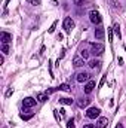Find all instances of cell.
Segmentation results:
<instances>
[{"label": "cell", "mask_w": 126, "mask_h": 128, "mask_svg": "<svg viewBox=\"0 0 126 128\" xmlns=\"http://www.w3.org/2000/svg\"><path fill=\"white\" fill-rule=\"evenodd\" d=\"M64 28H65L67 33H70L73 28H74V21H73L70 16H67V18L64 20Z\"/></svg>", "instance_id": "cell-5"}, {"label": "cell", "mask_w": 126, "mask_h": 128, "mask_svg": "<svg viewBox=\"0 0 126 128\" xmlns=\"http://www.w3.org/2000/svg\"><path fill=\"white\" fill-rule=\"evenodd\" d=\"M94 88H95V82L94 80H89L86 84V86H85V94H91L94 91Z\"/></svg>", "instance_id": "cell-9"}, {"label": "cell", "mask_w": 126, "mask_h": 128, "mask_svg": "<svg viewBox=\"0 0 126 128\" xmlns=\"http://www.w3.org/2000/svg\"><path fill=\"white\" fill-rule=\"evenodd\" d=\"M67 128H76V127H74V121H73V119H70V121H68Z\"/></svg>", "instance_id": "cell-21"}, {"label": "cell", "mask_w": 126, "mask_h": 128, "mask_svg": "<svg viewBox=\"0 0 126 128\" xmlns=\"http://www.w3.org/2000/svg\"><path fill=\"white\" fill-rule=\"evenodd\" d=\"M58 88H60L61 91H70V90H71V86H70L68 84H63V85H60Z\"/></svg>", "instance_id": "cell-17"}, {"label": "cell", "mask_w": 126, "mask_h": 128, "mask_svg": "<svg viewBox=\"0 0 126 128\" xmlns=\"http://www.w3.org/2000/svg\"><path fill=\"white\" fill-rule=\"evenodd\" d=\"M91 48H92V54L96 55V57L102 55V52H104V49H105V46H104L102 43H98V42L92 43V45H91Z\"/></svg>", "instance_id": "cell-2"}, {"label": "cell", "mask_w": 126, "mask_h": 128, "mask_svg": "<svg viewBox=\"0 0 126 128\" xmlns=\"http://www.w3.org/2000/svg\"><path fill=\"white\" fill-rule=\"evenodd\" d=\"M80 57H82L83 60H86V58L89 57V51H88V49H82V51H80Z\"/></svg>", "instance_id": "cell-16"}, {"label": "cell", "mask_w": 126, "mask_h": 128, "mask_svg": "<svg viewBox=\"0 0 126 128\" xmlns=\"http://www.w3.org/2000/svg\"><path fill=\"white\" fill-rule=\"evenodd\" d=\"M83 128H96L94 124H86V125H83Z\"/></svg>", "instance_id": "cell-24"}, {"label": "cell", "mask_w": 126, "mask_h": 128, "mask_svg": "<svg viewBox=\"0 0 126 128\" xmlns=\"http://www.w3.org/2000/svg\"><path fill=\"white\" fill-rule=\"evenodd\" d=\"M73 66H74V67H82V66H85V60H83L82 57H76V58L73 60Z\"/></svg>", "instance_id": "cell-10"}, {"label": "cell", "mask_w": 126, "mask_h": 128, "mask_svg": "<svg viewBox=\"0 0 126 128\" xmlns=\"http://www.w3.org/2000/svg\"><path fill=\"white\" fill-rule=\"evenodd\" d=\"M108 39H110V42H111V39H113V33H111V28H108Z\"/></svg>", "instance_id": "cell-25"}, {"label": "cell", "mask_w": 126, "mask_h": 128, "mask_svg": "<svg viewBox=\"0 0 126 128\" xmlns=\"http://www.w3.org/2000/svg\"><path fill=\"white\" fill-rule=\"evenodd\" d=\"M89 103H91V100H89V98H80L77 104H79V107H80V109H83V107H88V104H89Z\"/></svg>", "instance_id": "cell-14"}, {"label": "cell", "mask_w": 126, "mask_h": 128, "mask_svg": "<svg viewBox=\"0 0 126 128\" xmlns=\"http://www.w3.org/2000/svg\"><path fill=\"white\" fill-rule=\"evenodd\" d=\"M1 52L3 54H9V45H3L1 46Z\"/></svg>", "instance_id": "cell-20"}, {"label": "cell", "mask_w": 126, "mask_h": 128, "mask_svg": "<svg viewBox=\"0 0 126 128\" xmlns=\"http://www.w3.org/2000/svg\"><path fill=\"white\" fill-rule=\"evenodd\" d=\"M19 116H21V119H24V121H28V119H31L34 115H33V113H30V115H24V113H21Z\"/></svg>", "instance_id": "cell-18"}, {"label": "cell", "mask_w": 126, "mask_h": 128, "mask_svg": "<svg viewBox=\"0 0 126 128\" xmlns=\"http://www.w3.org/2000/svg\"><path fill=\"white\" fill-rule=\"evenodd\" d=\"M114 32H116V34H117V36L120 37V30H119V26H117V24L114 26Z\"/></svg>", "instance_id": "cell-23"}, {"label": "cell", "mask_w": 126, "mask_h": 128, "mask_svg": "<svg viewBox=\"0 0 126 128\" xmlns=\"http://www.w3.org/2000/svg\"><path fill=\"white\" fill-rule=\"evenodd\" d=\"M76 79H77V82H80V84H83V82H89L91 74H89L88 72H80V73H77Z\"/></svg>", "instance_id": "cell-4"}, {"label": "cell", "mask_w": 126, "mask_h": 128, "mask_svg": "<svg viewBox=\"0 0 126 128\" xmlns=\"http://www.w3.org/2000/svg\"><path fill=\"white\" fill-rule=\"evenodd\" d=\"M27 3H30L33 6H39V4L42 3V0H27Z\"/></svg>", "instance_id": "cell-19"}, {"label": "cell", "mask_w": 126, "mask_h": 128, "mask_svg": "<svg viewBox=\"0 0 126 128\" xmlns=\"http://www.w3.org/2000/svg\"><path fill=\"white\" fill-rule=\"evenodd\" d=\"M91 68H96V70H99L101 68V61L99 60H92V61H89V64H88Z\"/></svg>", "instance_id": "cell-13"}, {"label": "cell", "mask_w": 126, "mask_h": 128, "mask_svg": "<svg viewBox=\"0 0 126 128\" xmlns=\"http://www.w3.org/2000/svg\"><path fill=\"white\" fill-rule=\"evenodd\" d=\"M116 128H125V127H123L122 124H117V125H116Z\"/></svg>", "instance_id": "cell-26"}, {"label": "cell", "mask_w": 126, "mask_h": 128, "mask_svg": "<svg viewBox=\"0 0 126 128\" xmlns=\"http://www.w3.org/2000/svg\"><path fill=\"white\" fill-rule=\"evenodd\" d=\"M104 36H105V30H104L102 27H99V28H95V39H98V40H102V39H104Z\"/></svg>", "instance_id": "cell-8"}, {"label": "cell", "mask_w": 126, "mask_h": 128, "mask_svg": "<svg viewBox=\"0 0 126 128\" xmlns=\"http://www.w3.org/2000/svg\"><path fill=\"white\" fill-rule=\"evenodd\" d=\"M89 20H91V22L95 24V26H99L102 22V18H101V15H99L98 10H91L89 12Z\"/></svg>", "instance_id": "cell-1"}, {"label": "cell", "mask_w": 126, "mask_h": 128, "mask_svg": "<svg viewBox=\"0 0 126 128\" xmlns=\"http://www.w3.org/2000/svg\"><path fill=\"white\" fill-rule=\"evenodd\" d=\"M36 104V100L33 98V97H27V98H24L22 100V106H24V109H30Z\"/></svg>", "instance_id": "cell-6"}, {"label": "cell", "mask_w": 126, "mask_h": 128, "mask_svg": "<svg viewBox=\"0 0 126 128\" xmlns=\"http://www.w3.org/2000/svg\"><path fill=\"white\" fill-rule=\"evenodd\" d=\"M37 100H39L40 103H45V101L48 100V94H46V92H40V94H37Z\"/></svg>", "instance_id": "cell-15"}, {"label": "cell", "mask_w": 126, "mask_h": 128, "mask_svg": "<svg viewBox=\"0 0 126 128\" xmlns=\"http://www.w3.org/2000/svg\"><path fill=\"white\" fill-rule=\"evenodd\" d=\"M99 113H101V110H99L98 107H89V109L86 110V116H88L89 119H95V118H98Z\"/></svg>", "instance_id": "cell-3"}, {"label": "cell", "mask_w": 126, "mask_h": 128, "mask_svg": "<svg viewBox=\"0 0 126 128\" xmlns=\"http://www.w3.org/2000/svg\"><path fill=\"white\" fill-rule=\"evenodd\" d=\"M60 103L64 104V106H71L74 103V100L73 98H68V97H63V98H60Z\"/></svg>", "instance_id": "cell-11"}, {"label": "cell", "mask_w": 126, "mask_h": 128, "mask_svg": "<svg viewBox=\"0 0 126 128\" xmlns=\"http://www.w3.org/2000/svg\"><path fill=\"white\" fill-rule=\"evenodd\" d=\"M0 40H1L3 45H7L12 40V34H9V33H6V32H1L0 33Z\"/></svg>", "instance_id": "cell-7"}, {"label": "cell", "mask_w": 126, "mask_h": 128, "mask_svg": "<svg viewBox=\"0 0 126 128\" xmlns=\"http://www.w3.org/2000/svg\"><path fill=\"white\" fill-rule=\"evenodd\" d=\"M108 124V119L107 118H99L98 119V124H96V128H105Z\"/></svg>", "instance_id": "cell-12"}, {"label": "cell", "mask_w": 126, "mask_h": 128, "mask_svg": "<svg viewBox=\"0 0 126 128\" xmlns=\"http://www.w3.org/2000/svg\"><path fill=\"white\" fill-rule=\"evenodd\" d=\"M55 27H57V21H55V22L52 24V27L49 28V33H54V32H55Z\"/></svg>", "instance_id": "cell-22"}]
</instances>
